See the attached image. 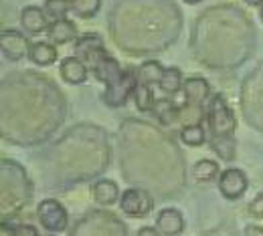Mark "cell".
Segmentation results:
<instances>
[{
  "instance_id": "e0dca14e",
  "label": "cell",
  "mask_w": 263,
  "mask_h": 236,
  "mask_svg": "<svg viewBox=\"0 0 263 236\" xmlns=\"http://www.w3.org/2000/svg\"><path fill=\"white\" fill-rule=\"evenodd\" d=\"M209 145H211V149H213L219 158H223L225 162H231V160L235 158V154H237V141H235L233 135H231V137L211 135V137H209Z\"/></svg>"
},
{
  "instance_id": "2e32d148",
  "label": "cell",
  "mask_w": 263,
  "mask_h": 236,
  "mask_svg": "<svg viewBox=\"0 0 263 236\" xmlns=\"http://www.w3.org/2000/svg\"><path fill=\"white\" fill-rule=\"evenodd\" d=\"M180 109H182V105L174 103L172 99H158V101L154 103L152 111L156 113V117H158V121L162 125H170L172 121L180 119Z\"/></svg>"
},
{
  "instance_id": "484cf974",
  "label": "cell",
  "mask_w": 263,
  "mask_h": 236,
  "mask_svg": "<svg viewBox=\"0 0 263 236\" xmlns=\"http://www.w3.org/2000/svg\"><path fill=\"white\" fill-rule=\"evenodd\" d=\"M136 236H162V234H160V230L154 228V226H144V228L138 230V234Z\"/></svg>"
},
{
  "instance_id": "f1b7e54d",
  "label": "cell",
  "mask_w": 263,
  "mask_h": 236,
  "mask_svg": "<svg viewBox=\"0 0 263 236\" xmlns=\"http://www.w3.org/2000/svg\"><path fill=\"white\" fill-rule=\"evenodd\" d=\"M184 2H186V4H198L200 0H184Z\"/></svg>"
},
{
  "instance_id": "7c38bea8",
  "label": "cell",
  "mask_w": 263,
  "mask_h": 236,
  "mask_svg": "<svg viewBox=\"0 0 263 236\" xmlns=\"http://www.w3.org/2000/svg\"><path fill=\"white\" fill-rule=\"evenodd\" d=\"M47 34H49V38H51V42H53V45H67V42H71V40H77V38H79L77 25H75L73 20H69V18L51 23V27H49Z\"/></svg>"
},
{
  "instance_id": "d6986e66",
  "label": "cell",
  "mask_w": 263,
  "mask_h": 236,
  "mask_svg": "<svg viewBox=\"0 0 263 236\" xmlns=\"http://www.w3.org/2000/svg\"><path fill=\"white\" fill-rule=\"evenodd\" d=\"M180 139H182L184 145L200 147V145L206 141V134H204L202 123H189V125H182V130H180Z\"/></svg>"
},
{
  "instance_id": "8fae6325",
  "label": "cell",
  "mask_w": 263,
  "mask_h": 236,
  "mask_svg": "<svg viewBox=\"0 0 263 236\" xmlns=\"http://www.w3.org/2000/svg\"><path fill=\"white\" fill-rule=\"evenodd\" d=\"M91 196L99 206H111L122 198V192L118 188V184L114 180H98L93 186H91Z\"/></svg>"
},
{
  "instance_id": "9c48e42d",
  "label": "cell",
  "mask_w": 263,
  "mask_h": 236,
  "mask_svg": "<svg viewBox=\"0 0 263 236\" xmlns=\"http://www.w3.org/2000/svg\"><path fill=\"white\" fill-rule=\"evenodd\" d=\"M156 226L162 236H180L184 232V218H182L180 210L164 208L156 216Z\"/></svg>"
},
{
  "instance_id": "4316f807",
  "label": "cell",
  "mask_w": 263,
  "mask_h": 236,
  "mask_svg": "<svg viewBox=\"0 0 263 236\" xmlns=\"http://www.w3.org/2000/svg\"><path fill=\"white\" fill-rule=\"evenodd\" d=\"M0 236H16V226H10L8 222H2V226H0Z\"/></svg>"
},
{
  "instance_id": "6da1fadb",
  "label": "cell",
  "mask_w": 263,
  "mask_h": 236,
  "mask_svg": "<svg viewBox=\"0 0 263 236\" xmlns=\"http://www.w3.org/2000/svg\"><path fill=\"white\" fill-rule=\"evenodd\" d=\"M206 123H209V130L211 135H221V137H231L235 134V127H237V119H235V113L231 111L229 103L225 101V97L219 93V95H213L211 101H209V109H206V115H204Z\"/></svg>"
},
{
  "instance_id": "7402d4cb",
  "label": "cell",
  "mask_w": 263,
  "mask_h": 236,
  "mask_svg": "<svg viewBox=\"0 0 263 236\" xmlns=\"http://www.w3.org/2000/svg\"><path fill=\"white\" fill-rule=\"evenodd\" d=\"M71 10V0H45V12L47 16L55 20H63L67 12Z\"/></svg>"
},
{
  "instance_id": "83f0119b",
  "label": "cell",
  "mask_w": 263,
  "mask_h": 236,
  "mask_svg": "<svg viewBox=\"0 0 263 236\" xmlns=\"http://www.w3.org/2000/svg\"><path fill=\"white\" fill-rule=\"evenodd\" d=\"M249 6H263V0H245Z\"/></svg>"
},
{
  "instance_id": "cb8c5ba5",
  "label": "cell",
  "mask_w": 263,
  "mask_h": 236,
  "mask_svg": "<svg viewBox=\"0 0 263 236\" xmlns=\"http://www.w3.org/2000/svg\"><path fill=\"white\" fill-rule=\"evenodd\" d=\"M16 236H39V232L31 224H21V226H16Z\"/></svg>"
},
{
  "instance_id": "3957f363",
  "label": "cell",
  "mask_w": 263,
  "mask_h": 236,
  "mask_svg": "<svg viewBox=\"0 0 263 236\" xmlns=\"http://www.w3.org/2000/svg\"><path fill=\"white\" fill-rule=\"evenodd\" d=\"M138 87V77H136V71L126 69V73L122 75V79H118L114 85H107L105 91H103V101L105 105L118 109V107H124L128 99L134 95Z\"/></svg>"
},
{
  "instance_id": "7a4b0ae2",
  "label": "cell",
  "mask_w": 263,
  "mask_h": 236,
  "mask_svg": "<svg viewBox=\"0 0 263 236\" xmlns=\"http://www.w3.org/2000/svg\"><path fill=\"white\" fill-rule=\"evenodd\" d=\"M36 220L49 232H63L69 226L67 208L55 198H45L36 206Z\"/></svg>"
},
{
  "instance_id": "4fadbf2b",
  "label": "cell",
  "mask_w": 263,
  "mask_h": 236,
  "mask_svg": "<svg viewBox=\"0 0 263 236\" xmlns=\"http://www.w3.org/2000/svg\"><path fill=\"white\" fill-rule=\"evenodd\" d=\"M29 59L33 61L34 65H41V67H47V65H53L57 59H59V53L55 49L53 42H34L31 47V53H29Z\"/></svg>"
},
{
  "instance_id": "30bf717a",
  "label": "cell",
  "mask_w": 263,
  "mask_h": 236,
  "mask_svg": "<svg viewBox=\"0 0 263 236\" xmlns=\"http://www.w3.org/2000/svg\"><path fill=\"white\" fill-rule=\"evenodd\" d=\"M59 71H61V79L65 83H69V85H83L87 81V73H89L87 65L79 57H65V59H61Z\"/></svg>"
},
{
  "instance_id": "277c9868",
  "label": "cell",
  "mask_w": 263,
  "mask_h": 236,
  "mask_svg": "<svg viewBox=\"0 0 263 236\" xmlns=\"http://www.w3.org/2000/svg\"><path fill=\"white\" fill-rule=\"evenodd\" d=\"M120 208L130 218H146L152 212V208H154V200H152V196H150L148 190L128 188L126 192H122Z\"/></svg>"
},
{
  "instance_id": "603a6c76",
  "label": "cell",
  "mask_w": 263,
  "mask_h": 236,
  "mask_svg": "<svg viewBox=\"0 0 263 236\" xmlns=\"http://www.w3.org/2000/svg\"><path fill=\"white\" fill-rule=\"evenodd\" d=\"M247 212H249L251 216H255V218H263V192L257 194L251 202L247 204Z\"/></svg>"
},
{
  "instance_id": "5b68a950",
  "label": "cell",
  "mask_w": 263,
  "mask_h": 236,
  "mask_svg": "<svg viewBox=\"0 0 263 236\" xmlns=\"http://www.w3.org/2000/svg\"><path fill=\"white\" fill-rule=\"evenodd\" d=\"M249 188L247 174L239 168H227L219 176V192L227 200H239Z\"/></svg>"
},
{
  "instance_id": "ffe728a7",
  "label": "cell",
  "mask_w": 263,
  "mask_h": 236,
  "mask_svg": "<svg viewBox=\"0 0 263 236\" xmlns=\"http://www.w3.org/2000/svg\"><path fill=\"white\" fill-rule=\"evenodd\" d=\"M101 8V0H71V12L79 18H93Z\"/></svg>"
},
{
  "instance_id": "5bb4252c",
  "label": "cell",
  "mask_w": 263,
  "mask_h": 236,
  "mask_svg": "<svg viewBox=\"0 0 263 236\" xmlns=\"http://www.w3.org/2000/svg\"><path fill=\"white\" fill-rule=\"evenodd\" d=\"M162 75H164V67H162V63H160V61H146V63H142L140 67L136 69L138 83L148 85V87H152V85L160 83Z\"/></svg>"
},
{
  "instance_id": "ac0fdd59",
  "label": "cell",
  "mask_w": 263,
  "mask_h": 236,
  "mask_svg": "<svg viewBox=\"0 0 263 236\" xmlns=\"http://www.w3.org/2000/svg\"><path fill=\"white\" fill-rule=\"evenodd\" d=\"M158 87H160L164 93H168V95H176V93L184 87V79H182L180 69H176V67L164 69V75H162Z\"/></svg>"
},
{
  "instance_id": "d4e9b609",
  "label": "cell",
  "mask_w": 263,
  "mask_h": 236,
  "mask_svg": "<svg viewBox=\"0 0 263 236\" xmlns=\"http://www.w3.org/2000/svg\"><path fill=\"white\" fill-rule=\"evenodd\" d=\"M243 236H263V226H259V224H247L243 228Z\"/></svg>"
},
{
  "instance_id": "f546056e",
  "label": "cell",
  "mask_w": 263,
  "mask_h": 236,
  "mask_svg": "<svg viewBox=\"0 0 263 236\" xmlns=\"http://www.w3.org/2000/svg\"><path fill=\"white\" fill-rule=\"evenodd\" d=\"M259 16H261V20H263V6H261V12H259Z\"/></svg>"
},
{
  "instance_id": "44dd1931",
  "label": "cell",
  "mask_w": 263,
  "mask_h": 236,
  "mask_svg": "<svg viewBox=\"0 0 263 236\" xmlns=\"http://www.w3.org/2000/svg\"><path fill=\"white\" fill-rule=\"evenodd\" d=\"M134 101H136V107L140 111H152L154 103H156V97H154V93H152V89L148 85L138 83V87L134 91Z\"/></svg>"
},
{
  "instance_id": "8992f818",
  "label": "cell",
  "mask_w": 263,
  "mask_h": 236,
  "mask_svg": "<svg viewBox=\"0 0 263 236\" xmlns=\"http://www.w3.org/2000/svg\"><path fill=\"white\" fill-rule=\"evenodd\" d=\"M0 47H2L4 57L8 61L16 63V61L25 59L31 53V47L33 45H29V36L27 34L18 33L14 29H4L0 33Z\"/></svg>"
},
{
  "instance_id": "9a60e30c",
  "label": "cell",
  "mask_w": 263,
  "mask_h": 236,
  "mask_svg": "<svg viewBox=\"0 0 263 236\" xmlns=\"http://www.w3.org/2000/svg\"><path fill=\"white\" fill-rule=\"evenodd\" d=\"M191 174H193V180H195V182H198V184H209V182H213L215 178L219 180L221 168H219V164L213 162V160H198L197 164L193 166V169H191Z\"/></svg>"
},
{
  "instance_id": "52a82bcc",
  "label": "cell",
  "mask_w": 263,
  "mask_h": 236,
  "mask_svg": "<svg viewBox=\"0 0 263 236\" xmlns=\"http://www.w3.org/2000/svg\"><path fill=\"white\" fill-rule=\"evenodd\" d=\"M184 105H193V107H202V103L211 97V85L206 83V79L202 77H189L184 79Z\"/></svg>"
},
{
  "instance_id": "ba28073f",
  "label": "cell",
  "mask_w": 263,
  "mask_h": 236,
  "mask_svg": "<svg viewBox=\"0 0 263 236\" xmlns=\"http://www.w3.org/2000/svg\"><path fill=\"white\" fill-rule=\"evenodd\" d=\"M21 27L23 31L29 34H41L45 31H49V16L43 8L39 6H25L21 12Z\"/></svg>"
}]
</instances>
